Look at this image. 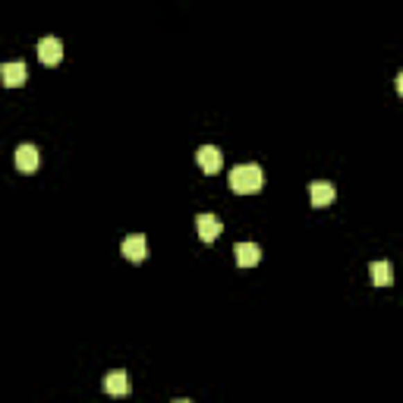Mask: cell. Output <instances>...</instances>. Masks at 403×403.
I'll list each match as a JSON object with an SVG mask.
<instances>
[{
  "mask_svg": "<svg viewBox=\"0 0 403 403\" xmlns=\"http://www.w3.org/2000/svg\"><path fill=\"white\" fill-rule=\"evenodd\" d=\"M173 403H192V400H183V397H180V400H173Z\"/></svg>",
  "mask_w": 403,
  "mask_h": 403,
  "instance_id": "12",
  "label": "cell"
},
{
  "mask_svg": "<svg viewBox=\"0 0 403 403\" xmlns=\"http://www.w3.org/2000/svg\"><path fill=\"white\" fill-rule=\"evenodd\" d=\"M261 183H265V173H261L259 164H237L230 171V189L239 192V196H252V192H259Z\"/></svg>",
  "mask_w": 403,
  "mask_h": 403,
  "instance_id": "1",
  "label": "cell"
},
{
  "mask_svg": "<svg viewBox=\"0 0 403 403\" xmlns=\"http://www.w3.org/2000/svg\"><path fill=\"white\" fill-rule=\"evenodd\" d=\"M38 60H42L44 67H57V63L63 60V42H60V38L44 35L42 42H38Z\"/></svg>",
  "mask_w": 403,
  "mask_h": 403,
  "instance_id": "2",
  "label": "cell"
},
{
  "mask_svg": "<svg viewBox=\"0 0 403 403\" xmlns=\"http://www.w3.org/2000/svg\"><path fill=\"white\" fill-rule=\"evenodd\" d=\"M196 230H198V237L205 239V243H212V239H218L221 237V218L218 214H208V212H202V214H196Z\"/></svg>",
  "mask_w": 403,
  "mask_h": 403,
  "instance_id": "6",
  "label": "cell"
},
{
  "mask_svg": "<svg viewBox=\"0 0 403 403\" xmlns=\"http://www.w3.org/2000/svg\"><path fill=\"white\" fill-rule=\"evenodd\" d=\"M309 198H312V205L315 208H325V205H331L337 198V189H334V183H325V180H318V183H312L309 186Z\"/></svg>",
  "mask_w": 403,
  "mask_h": 403,
  "instance_id": "8",
  "label": "cell"
},
{
  "mask_svg": "<svg viewBox=\"0 0 403 403\" xmlns=\"http://www.w3.org/2000/svg\"><path fill=\"white\" fill-rule=\"evenodd\" d=\"M369 274H372V284L375 287H388V284H394V268H391V261H372L369 265Z\"/></svg>",
  "mask_w": 403,
  "mask_h": 403,
  "instance_id": "11",
  "label": "cell"
},
{
  "mask_svg": "<svg viewBox=\"0 0 403 403\" xmlns=\"http://www.w3.org/2000/svg\"><path fill=\"white\" fill-rule=\"evenodd\" d=\"M196 161L205 173H218L221 167H224V155H221L218 145H202V148L196 151Z\"/></svg>",
  "mask_w": 403,
  "mask_h": 403,
  "instance_id": "4",
  "label": "cell"
},
{
  "mask_svg": "<svg viewBox=\"0 0 403 403\" xmlns=\"http://www.w3.org/2000/svg\"><path fill=\"white\" fill-rule=\"evenodd\" d=\"M28 79V67L22 60H10L0 67V83L7 85V89H16V85H26Z\"/></svg>",
  "mask_w": 403,
  "mask_h": 403,
  "instance_id": "3",
  "label": "cell"
},
{
  "mask_svg": "<svg viewBox=\"0 0 403 403\" xmlns=\"http://www.w3.org/2000/svg\"><path fill=\"white\" fill-rule=\"evenodd\" d=\"M233 255H237L239 268H252V265H259L261 249L255 246V243H237V246H233Z\"/></svg>",
  "mask_w": 403,
  "mask_h": 403,
  "instance_id": "10",
  "label": "cell"
},
{
  "mask_svg": "<svg viewBox=\"0 0 403 403\" xmlns=\"http://www.w3.org/2000/svg\"><path fill=\"white\" fill-rule=\"evenodd\" d=\"M16 167H19L22 173L38 171V148H35L32 142H22L19 148H16Z\"/></svg>",
  "mask_w": 403,
  "mask_h": 403,
  "instance_id": "9",
  "label": "cell"
},
{
  "mask_svg": "<svg viewBox=\"0 0 403 403\" xmlns=\"http://www.w3.org/2000/svg\"><path fill=\"white\" fill-rule=\"evenodd\" d=\"M120 252H123L130 261H145V252H148V246H145V237H142V233L123 237V243H120Z\"/></svg>",
  "mask_w": 403,
  "mask_h": 403,
  "instance_id": "7",
  "label": "cell"
},
{
  "mask_svg": "<svg viewBox=\"0 0 403 403\" xmlns=\"http://www.w3.org/2000/svg\"><path fill=\"white\" fill-rule=\"evenodd\" d=\"M104 391H108L110 397H126V394H130V391H132L130 375H126L123 369L108 372V375H104Z\"/></svg>",
  "mask_w": 403,
  "mask_h": 403,
  "instance_id": "5",
  "label": "cell"
}]
</instances>
